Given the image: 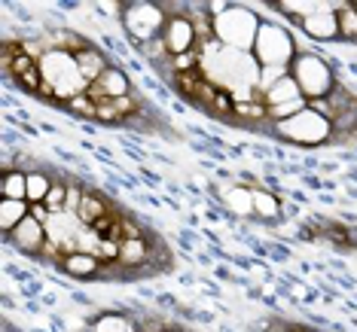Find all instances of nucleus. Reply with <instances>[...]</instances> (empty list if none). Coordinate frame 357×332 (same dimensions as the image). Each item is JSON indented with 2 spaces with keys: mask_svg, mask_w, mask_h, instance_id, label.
<instances>
[{
  "mask_svg": "<svg viewBox=\"0 0 357 332\" xmlns=\"http://www.w3.org/2000/svg\"><path fill=\"white\" fill-rule=\"evenodd\" d=\"M208 10L214 13V34L226 49L250 55L263 19L257 13H250L248 6H208Z\"/></svg>",
  "mask_w": 357,
  "mask_h": 332,
  "instance_id": "f257e3e1",
  "label": "nucleus"
},
{
  "mask_svg": "<svg viewBox=\"0 0 357 332\" xmlns=\"http://www.w3.org/2000/svg\"><path fill=\"white\" fill-rule=\"evenodd\" d=\"M40 74H43V83H50L55 88V104H68L77 95H86L89 83L79 74L77 61L70 52L61 49H50L40 61Z\"/></svg>",
  "mask_w": 357,
  "mask_h": 332,
  "instance_id": "f03ea898",
  "label": "nucleus"
},
{
  "mask_svg": "<svg viewBox=\"0 0 357 332\" xmlns=\"http://www.w3.org/2000/svg\"><path fill=\"white\" fill-rule=\"evenodd\" d=\"M290 77L296 79L299 92H303L305 101H314V98H327V95L336 88V74L321 55H312V52H299L294 64H290Z\"/></svg>",
  "mask_w": 357,
  "mask_h": 332,
  "instance_id": "7ed1b4c3",
  "label": "nucleus"
},
{
  "mask_svg": "<svg viewBox=\"0 0 357 332\" xmlns=\"http://www.w3.org/2000/svg\"><path fill=\"white\" fill-rule=\"evenodd\" d=\"M250 55L257 58L259 68H290L299 52H296V43H294V37H290V31L272 25V22H263L257 31Z\"/></svg>",
  "mask_w": 357,
  "mask_h": 332,
  "instance_id": "20e7f679",
  "label": "nucleus"
},
{
  "mask_svg": "<svg viewBox=\"0 0 357 332\" xmlns=\"http://www.w3.org/2000/svg\"><path fill=\"white\" fill-rule=\"evenodd\" d=\"M272 132L281 134L290 143H299V147H321V143L333 141V122L308 107L303 113H296L294 119H287V122H275Z\"/></svg>",
  "mask_w": 357,
  "mask_h": 332,
  "instance_id": "39448f33",
  "label": "nucleus"
},
{
  "mask_svg": "<svg viewBox=\"0 0 357 332\" xmlns=\"http://www.w3.org/2000/svg\"><path fill=\"white\" fill-rule=\"evenodd\" d=\"M162 10L165 6H156V3H126L123 25L128 31V37H135L141 46L162 37V28L168 22V13H162Z\"/></svg>",
  "mask_w": 357,
  "mask_h": 332,
  "instance_id": "423d86ee",
  "label": "nucleus"
},
{
  "mask_svg": "<svg viewBox=\"0 0 357 332\" xmlns=\"http://www.w3.org/2000/svg\"><path fill=\"white\" fill-rule=\"evenodd\" d=\"M162 40H165L172 58L174 55H186V52H199L196 28H192L190 13H168V22L162 28Z\"/></svg>",
  "mask_w": 357,
  "mask_h": 332,
  "instance_id": "0eeeda50",
  "label": "nucleus"
},
{
  "mask_svg": "<svg viewBox=\"0 0 357 332\" xmlns=\"http://www.w3.org/2000/svg\"><path fill=\"white\" fill-rule=\"evenodd\" d=\"M6 241L19 250V253H28V256H40V250L46 247L50 235H46V226L37 223L34 216H28L25 223H19L13 229V235H6Z\"/></svg>",
  "mask_w": 357,
  "mask_h": 332,
  "instance_id": "6e6552de",
  "label": "nucleus"
},
{
  "mask_svg": "<svg viewBox=\"0 0 357 332\" xmlns=\"http://www.w3.org/2000/svg\"><path fill=\"white\" fill-rule=\"evenodd\" d=\"M86 95H89V98H92L95 104H101V101H116V98H123V95H132V83H128V77L123 74V70L110 64V68L104 70V77L95 79V83L86 88Z\"/></svg>",
  "mask_w": 357,
  "mask_h": 332,
  "instance_id": "1a4fd4ad",
  "label": "nucleus"
},
{
  "mask_svg": "<svg viewBox=\"0 0 357 332\" xmlns=\"http://www.w3.org/2000/svg\"><path fill=\"white\" fill-rule=\"evenodd\" d=\"M299 28H303L308 37H314V40H333V37H339L336 3H318V10L308 15V19L299 22Z\"/></svg>",
  "mask_w": 357,
  "mask_h": 332,
  "instance_id": "9d476101",
  "label": "nucleus"
},
{
  "mask_svg": "<svg viewBox=\"0 0 357 332\" xmlns=\"http://www.w3.org/2000/svg\"><path fill=\"white\" fill-rule=\"evenodd\" d=\"M59 269H61V271H68L70 278L86 280V278H95V274L101 271V259H98V256H92V253H83V250H74V253H68V256L61 259Z\"/></svg>",
  "mask_w": 357,
  "mask_h": 332,
  "instance_id": "9b49d317",
  "label": "nucleus"
},
{
  "mask_svg": "<svg viewBox=\"0 0 357 332\" xmlns=\"http://www.w3.org/2000/svg\"><path fill=\"white\" fill-rule=\"evenodd\" d=\"M74 61H77V68H79V74H83V79L89 86L95 83V79H101L104 77V70L110 68L107 58H104V52H98L95 46H86V49H79L74 55Z\"/></svg>",
  "mask_w": 357,
  "mask_h": 332,
  "instance_id": "f8f14e48",
  "label": "nucleus"
},
{
  "mask_svg": "<svg viewBox=\"0 0 357 332\" xmlns=\"http://www.w3.org/2000/svg\"><path fill=\"white\" fill-rule=\"evenodd\" d=\"M107 214H113V207H110V201L98 196V192H86L83 196V205H79L77 210V220L86 226V229H92L98 220H104Z\"/></svg>",
  "mask_w": 357,
  "mask_h": 332,
  "instance_id": "ddd939ff",
  "label": "nucleus"
},
{
  "mask_svg": "<svg viewBox=\"0 0 357 332\" xmlns=\"http://www.w3.org/2000/svg\"><path fill=\"white\" fill-rule=\"evenodd\" d=\"M232 122L241 125H259V122H269V107L257 98H235V110H232Z\"/></svg>",
  "mask_w": 357,
  "mask_h": 332,
  "instance_id": "4468645a",
  "label": "nucleus"
},
{
  "mask_svg": "<svg viewBox=\"0 0 357 332\" xmlns=\"http://www.w3.org/2000/svg\"><path fill=\"white\" fill-rule=\"evenodd\" d=\"M28 216H31V205H28V201L0 198V232H3V238H6V235H13L15 226L25 223Z\"/></svg>",
  "mask_w": 357,
  "mask_h": 332,
  "instance_id": "2eb2a0df",
  "label": "nucleus"
},
{
  "mask_svg": "<svg viewBox=\"0 0 357 332\" xmlns=\"http://www.w3.org/2000/svg\"><path fill=\"white\" fill-rule=\"evenodd\" d=\"M0 198L28 201V171H22V168L0 171Z\"/></svg>",
  "mask_w": 357,
  "mask_h": 332,
  "instance_id": "dca6fc26",
  "label": "nucleus"
},
{
  "mask_svg": "<svg viewBox=\"0 0 357 332\" xmlns=\"http://www.w3.org/2000/svg\"><path fill=\"white\" fill-rule=\"evenodd\" d=\"M89 332H141V329H137L135 323L126 317V314L104 311V314H98V317L92 320V326H89Z\"/></svg>",
  "mask_w": 357,
  "mask_h": 332,
  "instance_id": "f3484780",
  "label": "nucleus"
},
{
  "mask_svg": "<svg viewBox=\"0 0 357 332\" xmlns=\"http://www.w3.org/2000/svg\"><path fill=\"white\" fill-rule=\"evenodd\" d=\"M303 98V92H299V86H296V79L294 77H284L278 86L269 88L266 92V107H281V104H290V101H299Z\"/></svg>",
  "mask_w": 357,
  "mask_h": 332,
  "instance_id": "a211bd4d",
  "label": "nucleus"
},
{
  "mask_svg": "<svg viewBox=\"0 0 357 332\" xmlns=\"http://www.w3.org/2000/svg\"><path fill=\"white\" fill-rule=\"evenodd\" d=\"M150 262V244L147 238L141 241H123V250H119V265L126 269H137V265H147Z\"/></svg>",
  "mask_w": 357,
  "mask_h": 332,
  "instance_id": "6ab92c4d",
  "label": "nucleus"
},
{
  "mask_svg": "<svg viewBox=\"0 0 357 332\" xmlns=\"http://www.w3.org/2000/svg\"><path fill=\"white\" fill-rule=\"evenodd\" d=\"M281 214H284V210H281V201L275 198L272 192H266V189H259V186H254V216L275 223Z\"/></svg>",
  "mask_w": 357,
  "mask_h": 332,
  "instance_id": "aec40b11",
  "label": "nucleus"
},
{
  "mask_svg": "<svg viewBox=\"0 0 357 332\" xmlns=\"http://www.w3.org/2000/svg\"><path fill=\"white\" fill-rule=\"evenodd\" d=\"M52 177L43 171H28V205H43L52 189Z\"/></svg>",
  "mask_w": 357,
  "mask_h": 332,
  "instance_id": "412c9836",
  "label": "nucleus"
},
{
  "mask_svg": "<svg viewBox=\"0 0 357 332\" xmlns=\"http://www.w3.org/2000/svg\"><path fill=\"white\" fill-rule=\"evenodd\" d=\"M336 22H339V37L357 40V3H336Z\"/></svg>",
  "mask_w": 357,
  "mask_h": 332,
  "instance_id": "4be33fe9",
  "label": "nucleus"
},
{
  "mask_svg": "<svg viewBox=\"0 0 357 332\" xmlns=\"http://www.w3.org/2000/svg\"><path fill=\"white\" fill-rule=\"evenodd\" d=\"M226 205L232 210H241V214H254V189H241V186H232L226 192Z\"/></svg>",
  "mask_w": 357,
  "mask_h": 332,
  "instance_id": "5701e85b",
  "label": "nucleus"
},
{
  "mask_svg": "<svg viewBox=\"0 0 357 332\" xmlns=\"http://www.w3.org/2000/svg\"><path fill=\"white\" fill-rule=\"evenodd\" d=\"M64 201H68V180H55L43 205L50 207L52 214H64Z\"/></svg>",
  "mask_w": 357,
  "mask_h": 332,
  "instance_id": "b1692460",
  "label": "nucleus"
},
{
  "mask_svg": "<svg viewBox=\"0 0 357 332\" xmlns=\"http://www.w3.org/2000/svg\"><path fill=\"white\" fill-rule=\"evenodd\" d=\"M168 68H172L174 74H192V70H199V68H202V52L174 55V58L168 61Z\"/></svg>",
  "mask_w": 357,
  "mask_h": 332,
  "instance_id": "393cba45",
  "label": "nucleus"
},
{
  "mask_svg": "<svg viewBox=\"0 0 357 332\" xmlns=\"http://www.w3.org/2000/svg\"><path fill=\"white\" fill-rule=\"evenodd\" d=\"M141 52L147 55V58L153 64H162V61H172V52H168V46H165V40L156 37V40H150V43H144L141 46Z\"/></svg>",
  "mask_w": 357,
  "mask_h": 332,
  "instance_id": "a878e982",
  "label": "nucleus"
},
{
  "mask_svg": "<svg viewBox=\"0 0 357 332\" xmlns=\"http://www.w3.org/2000/svg\"><path fill=\"white\" fill-rule=\"evenodd\" d=\"M70 113H77V116H86V119H95V110H98V104H95L89 95H77V98H70L64 104Z\"/></svg>",
  "mask_w": 357,
  "mask_h": 332,
  "instance_id": "bb28decb",
  "label": "nucleus"
},
{
  "mask_svg": "<svg viewBox=\"0 0 357 332\" xmlns=\"http://www.w3.org/2000/svg\"><path fill=\"white\" fill-rule=\"evenodd\" d=\"M86 189L77 180H68V201H64V214H77L79 205H83Z\"/></svg>",
  "mask_w": 357,
  "mask_h": 332,
  "instance_id": "cd10ccee",
  "label": "nucleus"
},
{
  "mask_svg": "<svg viewBox=\"0 0 357 332\" xmlns=\"http://www.w3.org/2000/svg\"><path fill=\"white\" fill-rule=\"evenodd\" d=\"M119 250H123V244H116V241H107V238H104V241H101V247H98V259H101V265L119 262Z\"/></svg>",
  "mask_w": 357,
  "mask_h": 332,
  "instance_id": "c85d7f7f",
  "label": "nucleus"
},
{
  "mask_svg": "<svg viewBox=\"0 0 357 332\" xmlns=\"http://www.w3.org/2000/svg\"><path fill=\"white\" fill-rule=\"evenodd\" d=\"M95 122L119 125V113L113 110V101H101V104H98V110H95Z\"/></svg>",
  "mask_w": 357,
  "mask_h": 332,
  "instance_id": "c756f323",
  "label": "nucleus"
},
{
  "mask_svg": "<svg viewBox=\"0 0 357 332\" xmlns=\"http://www.w3.org/2000/svg\"><path fill=\"white\" fill-rule=\"evenodd\" d=\"M31 216H34L37 223H43V226H50L52 220V210L46 207V205H31Z\"/></svg>",
  "mask_w": 357,
  "mask_h": 332,
  "instance_id": "7c9ffc66",
  "label": "nucleus"
},
{
  "mask_svg": "<svg viewBox=\"0 0 357 332\" xmlns=\"http://www.w3.org/2000/svg\"><path fill=\"white\" fill-rule=\"evenodd\" d=\"M287 332H308V329H305V326H290Z\"/></svg>",
  "mask_w": 357,
  "mask_h": 332,
  "instance_id": "2f4dec72",
  "label": "nucleus"
},
{
  "mask_svg": "<svg viewBox=\"0 0 357 332\" xmlns=\"http://www.w3.org/2000/svg\"><path fill=\"white\" fill-rule=\"evenodd\" d=\"M165 332H181V329H165Z\"/></svg>",
  "mask_w": 357,
  "mask_h": 332,
  "instance_id": "473e14b6",
  "label": "nucleus"
}]
</instances>
